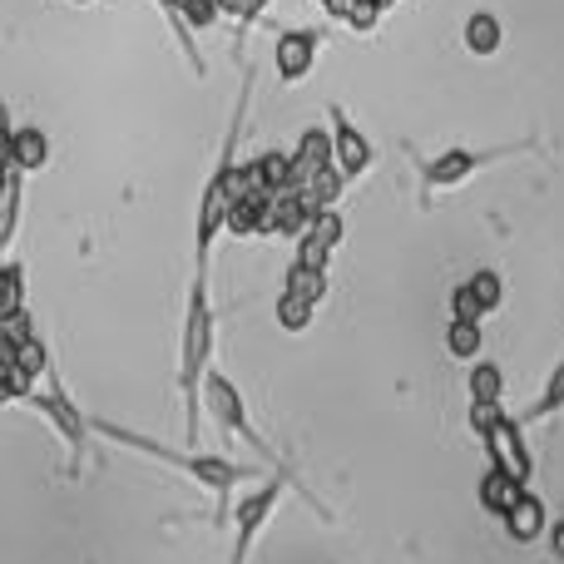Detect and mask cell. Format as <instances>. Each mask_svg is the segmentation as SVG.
I'll use <instances>...</instances> for the list:
<instances>
[{
  "instance_id": "5bb4252c",
  "label": "cell",
  "mask_w": 564,
  "mask_h": 564,
  "mask_svg": "<svg viewBox=\"0 0 564 564\" xmlns=\"http://www.w3.org/2000/svg\"><path fill=\"white\" fill-rule=\"evenodd\" d=\"M312 224H317V208H312V198L302 194V188H292V194H278L273 204H268L263 238H302Z\"/></svg>"
},
{
  "instance_id": "3957f363",
  "label": "cell",
  "mask_w": 564,
  "mask_h": 564,
  "mask_svg": "<svg viewBox=\"0 0 564 564\" xmlns=\"http://www.w3.org/2000/svg\"><path fill=\"white\" fill-rule=\"evenodd\" d=\"M214 297H208V273H194L184 307V332H178V397H184V446H198V411H204V377L214 371Z\"/></svg>"
},
{
  "instance_id": "9c48e42d",
  "label": "cell",
  "mask_w": 564,
  "mask_h": 564,
  "mask_svg": "<svg viewBox=\"0 0 564 564\" xmlns=\"http://www.w3.org/2000/svg\"><path fill=\"white\" fill-rule=\"evenodd\" d=\"M322 30L312 25H292L278 35L273 45V65H278V85H302V79L317 69V50H322Z\"/></svg>"
},
{
  "instance_id": "d6986e66",
  "label": "cell",
  "mask_w": 564,
  "mask_h": 564,
  "mask_svg": "<svg viewBox=\"0 0 564 564\" xmlns=\"http://www.w3.org/2000/svg\"><path fill=\"white\" fill-rule=\"evenodd\" d=\"M466 391H470V406H506V371L480 357L466 371Z\"/></svg>"
},
{
  "instance_id": "4dcf8cb0",
  "label": "cell",
  "mask_w": 564,
  "mask_h": 564,
  "mask_svg": "<svg viewBox=\"0 0 564 564\" xmlns=\"http://www.w3.org/2000/svg\"><path fill=\"white\" fill-rule=\"evenodd\" d=\"M69 6H95V0H69Z\"/></svg>"
},
{
  "instance_id": "cb8c5ba5",
  "label": "cell",
  "mask_w": 564,
  "mask_h": 564,
  "mask_svg": "<svg viewBox=\"0 0 564 564\" xmlns=\"http://www.w3.org/2000/svg\"><path fill=\"white\" fill-rule=\"evenodd\" d=\"M347 184H351V178L341 174V169H327V174H322L312 188H302V194L312 198V208H317V214H327V208H337V198L347 194Z\"/></svg>"
},
{
  "instance_id": "52a82bcc",
  "label": "cell",
  "mask_w": 564,
  "mask_h": 564,
  "mask_svg": "<svg viewBox=\"0 0 564 564\" xmlns=\"http://www.w3.org/2000/svg\"><path fill=\"white\" fill-rule=\"evenodd\" d=\"M204 416H208V421H218V426H224L228 436H238V441H243V446H253L263 466L282 470L278 451L268 446V436L253 426V416H248V401H243V391H238V381H228L218 367L204 377Z\"/></svg>"
},
{
  "instance_id": "277c9868",
  "label": "cell",
  "mask_w": 564,
  "mask_h": 564,
  "mask_svg": "<svg viewBox=\"0 0 564 564\" xmlns=\"http://www.w3.org/2000/svg\"><path fill=\"white\" fill-rule=\"evenodd\" d=\"M466 421H470V436L486 446L490 466L506 470V476H516L520 486L535 480V456H530V446H525V426H520V416H510L506 406H470Z\"/></svg>"
},
{
  "instance_id": "4316f807",
  "label": "cell",
  "mask_w": 564,
  "mask_h": 564,
  "mask_svg": "<svg viewBox=\"0 0 564 564\" xmlns=\"http://www.w3.org/2000/svg\"><path fill=\"white\" fill-rule=\"evenodd\" d=\"M178 10H184V20H188V30H208V25H218L224 20V10H218V0H178Z\"/></svg>"
},
{
  "instance_id": "4fadbf2b",
  "label": "cell",
  "mask_w": 564,
  "mask_h": 564,
  "mask_svg": "<svg viewBox=\"0 0 564 564\" xmlns=\"http://www.w3.org/2000/svg\"><path fill=\"white\" fill-rule=\"evenodd\" d=\"M341 238H347V224H341L337 208H327V214H317V224L297 238V258H292V263L312 268V273H327V263L341 248Z\"/></svg>"
},
{
  "instance_id": "8992f818",
  "label": "cell",
  "mask_w": 564,
  "mask_h": 564,
  "mask_svg": "<svg viewBox=\"0 0 564 564\" xmlns=\"http://www.w3.org/2000/svg\"><path fill=\"white\" fill-rule=\"evenodd\" d=\"M520 154H540L535 139H520V144H496V149H470V144H451L441 149L436 159H421V184L436 194V188H460L470 184L476 174L486 169L506 164V159H520Z\"/></svg>"
},
{
  "instance_id": "ac0fdd59",
  "label": "cell",
  "mask_w": 564,
  "mask_h": 564,
  "mask_svg": "<svg viewBox=\"0 0 564 564\" xmlns=\"http://www.w3.org/2000/svg\"><path fill=\"white\" fill-rule=\"evenodd\" d=\"M460 40H466L470 55L490 59V55H500V45H506V25H500V15H490V10H476V15H466Z\"/></svg>"
},
{
  "instance_id": "484cf974",
  "label": "cell",
  "mask_w": 564,
  "mask_h": 564,
  "mask_svg": "<svg viewBox=\"0 0 564 564\" xmlns=\"http://www.w3.org/2000/svg\"><path fill=\"white\" fill-rule=\"evenodd\" d=\"M282 288H297V292H307V297H327V273H312V268H302V263H288V278H282Z\"/></svg>"
},
{
  "instance_id": "ba28073f",
  "label": "cell",
  "mask_w": 564,
  "mask_h": 564,
  "mask_svg": "<svg viewBox=\"0 0 564 564\" xmlns=\"http://www.w3.org/2000/svg\"><path fill=\"white\" fill-rule=\"evenodd\" d=\"M30 406L40 411V421H50V426L59 431V441H65L69 460H85V456H89V431H95V416H85V411L69 401L65 381H59L55 371L40 381V391L30 397Z\"/></svg>"
},
{
  "instance_id": "6da1fadb",
  "label": "cell",
  "mask_w": 564,
  "mask_h": 564,
  "mask_svg": "<svg viewBox=\"0 0 564 564\" xmlns=\"http://www.w3.org/2000/svg\"><path fill=\"white\" fill-rule=\"evenodd\" d=\"M95 436L115 441V446H124V451H139V456L159 460V466L178 470L184 480L204 486L208 496L224 506V516H228V500H234L238 490L253 486V480H263V466H248V460H228V456H198V451H188V446H164V441L139 436V431L119 426V421H99V416H95Z\"/></svg>"
},
{
  "instance_id": "603a6c76",
  "label": "cell",
  "mask_w": 564,
  "mask_h": 564,
  "mask_svg": "<svg viewBox=\"0 0 564 564\" xmlns=\"http://www.w3.org/2000/svg\"><path fill=\"white\" fill-rule=\"evenodd\" d=\"M15 312H25V268L10 258L0 268V317H15Z\"/></svg>"
},
{
  "instance_id": "7c38bea8",
  "label": "cell",
  "mask_w": 564,
  "mask_h": 564,
  "mask_svg": "<svg viewBox=\"0 0 564 564\" xmlns=\"http://www.w3.org/2000/svg\"><path fill=\"white\" fill-rule=\"evenodd\" d=\"M327 169H337V144H332V129L307 124L292 149V188H312Z\"/></svg>"
},
{
  "instance_id": "5b68a950",
  "label": "cell",
  "mask_w": 564,
  "mask_h": 564,
  "mask_svg": "<svg viewBox=\"0 0 564 564\" xmlns=\"http://www.w3.org/2000/svg\"><path fill=\"white\" fill-rule=\"evenodd\" d=\"M288 490H302V486L288 476V470H268V476L258 480L248 496H238V506H234V550H228V564H248L258 535H263L268 520L278 516V506H282V496H288ZM302 496H307V490H302ZM312 506H317V500H312Z\"/></svg>"
},
{
  "instance_id": "7402d4cb",
  "label": "cell",
  "mask_w": 564,
  "mask_h": 564,
  "mask_svg": "<svg viewBox=\"0 0 564 564\" xmlns=\"http://www.w3.org/2000/svg\"><path fill=\"white\" fill-rule=\"evenodd\" d=\"M317 307H322L317 297H307V292H297V288H282L278 292V327L282 332H307L312 317H317Z\"/></svg>"
},
{
  "instance_id": "7a4b0ae2",
  "label": "cell",
  "mask_w": 564,
  "mask_h": 564,
  "mask_svg": "<svg viewBox=\"0 0 564 564\" xmlns=\"http://www.w3.org/2000/svg\"><path fill=\"white\" fill-rule=\"evenodd\" d=\"M248 105H253V69H243V85H238L234 119H228V134H224V144H218L214 174H208L204 194H198V234H194L198 273H208L214 243L228 234V214H234V198H238V139H243V124H248Z\"/></svg>"
},
{
  "instance_id": "d4e9b609",
  "label": "cell",
  "mask_w": 564,
  "mask_h": 564,
  "mask_svg": "<svg viewBox=\"0 0 564 564\" xmlns=\"http://www.w3.org/2000/svg\"><path fill=\"white\" fill-rule=\"evenodd\" d=\"M20 178H25L20 169H6V214H0V243L6 248L15 243V228H20V188H25Z\"/></svg>"
},
{
  "instance_id": "9a60e30c",
  "label": "cell",
  "mask_w": 564,
  "mask_h": 564,
  "mask_svg": "<svg viewBox=\"0 0 564 564\" xmlns=\"http://www.w3.org/2000/svg\"><path fill=\"white\" fill-rule=\"evenodd\" d=\"M500 525H506V535L516 540V545H535V540L550 535V506L525 486L516 506L506 510V520H500Z\"/></svg>"
},
{
  "instance_id": "30bf717a",
  "label": "cell",
  "mask_w": 564,
  "mask_h": 564,
  "mask_svg": "<svg viewBox=\"0 0 564 564\" xmlns=\"http://www.w3.org/2000/svg\"><path fill=\"white\" fill-rule=\"evenodd\" d=\"M327 129H332V144H337V169L341 174H347L351 184H357L361 174H371V164H377V144L351 124L341 105H327Z\"/></svg>"
},
{
  "instance_id": "83f0119b",
  "label": "cell",
  "mask_w": 564,
  "mask_h": 564,
  "mask_svg": "<svg viewBox=\"0 0 564 564\" xmlns=\"http://www.w3.org/2000/svg\"><path fill=\"white\" fill-rule=\"evenodd\" d=\"M268 6H273V0H248V10H243V25H238V50H243V30H248V25H258V20L268 15Z\"/></svg>"
},
{
  "instance_id": "e0dca14e",
  "label": "cell",
  "mask_w": 564,
  "mask_h": 564,
  "mask_svg": "<svg viewBox=\"0 0 564 564\" xmlns=\"http://www.w3.org/2000/svg\"><path fill=\"white\" fill-rule=\"evenodd\" d=\"M520 490H525V486H520L516 476H506V470L490 466L486 476H480V486H476V500H480V510H486V516L506 520V510L520 500Z\"/></svg>"
},
{
  "instance_id": "44dd1931",
  "label": "cell",
  "mask_w": 564,
  "mask_h": 564,
  "mask_svg": "<svg viewBox=\"0 0 564 564\" xmlns=\"http://www.w3.org/2000/svg\"><path fill=\"white\" fill-rule=\"evenodd\" d=\"M480 347H486V327H480L476 317H451V322H446V351H451L456 361L476 367V361H480Z\"/></svg>"
},
{
  "instance_id": "2e32d148",
  "label": "cell",
  "mask_w": 564,
  "mask_h": 564,
  "mask_svg": "<svg viewBox=\"0 0 564 564\" xmlns=\"http://www.w3.org/2000/svg\"><path fill=\"white\" fill-rule=\"evenodd\" d=\"M50 164V134L40 124H15L6 139V169H20V174H40Z\"/></svg>"
},
{
  "instance_id": "f1b7e54d",
  "label": "cell",
  "mask_w": 564,
  "mask_h": 564,
  "mask_svg": "<svg viewBox=\"0 0 564 564\" xmlns=\"http://www.w3.org/2000/svg\"><path fill=\"white\" fill-rule=\"evenodd\" d=\"M550 550H555V560H564V516L550 525Z\"/></svg>"
},
{
  "instance_id": "f546056e",
  "label": "cell",
  "mask_w": 564,
  "mask_h": 564,
  "mask_svg": "<svg viewBox=\"0 0 564 564\" xmlns=\"http://www.w3.org/2000/svg\"><path fill=\"white\" fill-rule=\"evenodd\" d=\"M322 6H327V15H337V20H341V10H347V0H322Z\"/></svg>"
},
{
  "instance_id": "ffe728a7",
  "label": "cell",
  "mask_w": 564,
  "mask_h": 564,
  "mask_svg": "<svg viewBox=\"0 0 564 564\" xmlns=\"http://www.w3.org/2000/svg\"><path fill=\"white\" fill-rule=\"evenodd\" d=\"M564 411V351H560V361L550 367V377H545V387H540V397L525 406V416H520V426H540V421H550V416H560Z\"/></svg>"
},
{
  "instance_id": "8fae6325",
  "label": "cell",
  "mask_w": 564,
  "mask_h": 564,
  "mask_svg": "<svg viewBox=\"0 0 564 564\" xmlns=\"http://www.w3.org/2000/svg\"><path fill=\"white\" fill-rule=\"evenodd\" d=\"M506 307V282H500L496 268H476L466 282L451 288V317H476L486 322L490 312Z\"/></svg>"
}]
</instances>
